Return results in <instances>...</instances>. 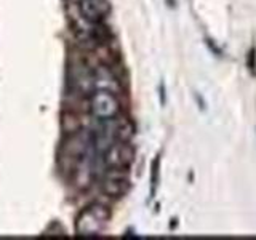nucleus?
Instances as JSON below:
<instances>
[{
    "mask_svg": "<svg viewBox=\"0 0 256 240\" xmlns=\"http://www.w3.org/2000/svg\"><path fill=\"white\" fill-rule=\"evenodd\" d=\"M110 220V212L101 204H93L86 206L85 210L78 214L76 221V232L78 236H100L106 229Z\"/></svg>",
    "mask_w": 256,
    "mask_h": 240,
    "instance_id": "nucleus-1",
    "label": "nucleus"
},
{
    "mask_svg": "<svg viewBox=\"0 0 256 240\" xmlns=\"http://www.w3.org/2000/svg\"><path fill=\"white\" fill-rule=\"evenodd\" d=\"M120 110H122V104L114 92L109 90H94L90 96V112L100 120H110L116 118Z\"/></svg>",
    "mask_w": 256,
    "mask_h": 240,
    "instance_id": "nucleus-2",
    "label": "nucleus"
},
{
    "mask_svg": "<svg viewBox=\"0 0 256 240\" xmlns=\"http://www.w3.org/2000/svg\"><path fill=\"white\" fill-rule=\"evenodd\" d=\"M134 160V149L128 144V141H117L109 144L104 150V164L109 168L126 170Z\"/></svg>",
    "mask_w": 256,
    "mask_h": 240,
    "instance_id": "nucleus-3",
    "label": "nucleus"
},
{
    "mask_svg": "<svg viewBox=\"0 0 256 240\" xmlns=\"http://www.w3.org/2000/svg\"><path fill=\"white\" fill-rule=\"evenodd\" d=\"M128 188H130V182H128L126 174H124V170H118V168H110L109 174L102 181V192L114 198L124 197Z\"/></svg>",
    "mask_w": 256,
    "mask_h": 240,
    "instance_id": "nucleus-4",
    "label": "nucleus"
},
{
    "mask_svg": "<svg viewBox=\"0 0 256 240\" xmlns=\"http://www.w3.org/2000/svg\"><path fill=\"white\" fill-rule=\"evenodd\" d=\"M78 10L85 21L98 24L109 14L110 2L109 0H80Z\"/></svg>",
    "mask_w": 256,
    "mask_h": 240,
    "instance_id": "nucleus-5",
    "label": "nucleus"
},
{
    "mask_svg": "<svg viewBox=\"0 0 256 240\" xmlns=\"http://www.w3.org/2000/svg\"><path fill=\"white\" fill-rule=\"evenodd\" d=\"M246 69L252 76H256V46H252L246 53Z\"/></svg>",
    "mask_w": 256,
    "mask_h": 240,
    "instance_id": "nucleus-6",
    "label": "nucleus"
},
{
    "mask_svg": "<svg viewBox=\"0 0 256 240\" xmlns=\"http://www.w3.org/2000/svg\"><path fill=\"white\" fill-rule=\"evenodd\" d=\"M206 45L208 46H210V50L216 54V56H222V50H221V48L220 46H216L214 44H213V40H210V38H208L206 40Z\"/></svg>",
    "mask_w": 256,
    "mask_h": 240,
    "instance_id": "nucleus-7",
    "label": "nucleus"
}]
</instances>
